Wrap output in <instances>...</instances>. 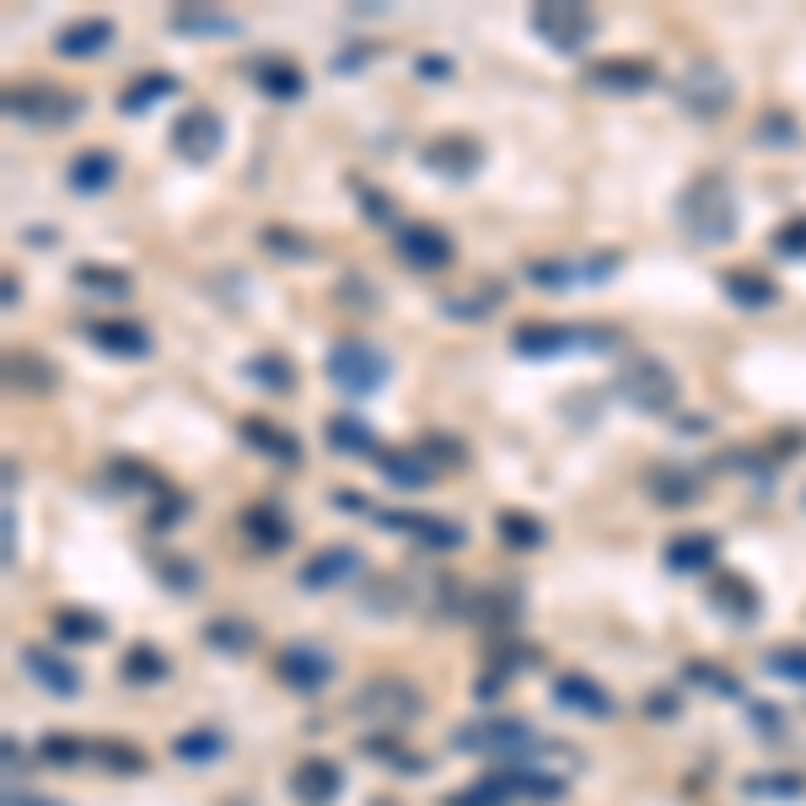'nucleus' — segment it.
Returning <instances> with one entry per match:
<instances>
[{
	"label": "nucleus",
	"mask_w": 806,
	"mask_h": 806,
	"mask_svg": "<svg viewBox=\"0 0 806 806\" xmlns=\"http://www.w3.org/2000/svg\"><path fill=\"white\" fill-rule=\"evenodd\" d=\"M677 221H683V232L704 247H721L736 237V194L732 183L721 173H700L688 188H683V200H677Z\"/></svg>",
	"instance_id": "1"
},
{
	"label": "nucleus",
	"mask_w": 806,
	"mask_h": 806,
	"mask_svg": "<svg viewBox=\"0 0 806 806\" xmlns=\"http://www.w3.org/2000/svg\"><path fill=\"white\" fill-rule=\"evenodd\" d=\"M613 387L630 398L634 409H645V415H666L677 404V377L666 371L656 355H640V350H630L613 366Z\"/></svg>",
	"instance_id": "2"
},
{
	"label": "nucleus",
	"mask_w": 806,
	"mask_h": 806,
	"mask_svg": "<svg viewBox=\"0 0 806 806\" xmlns=\"http://www.w3.org/2000/svg\"><path fill=\"white\" fill-rule=\"evenodd\" d=\"M586 345L613 350L619 334L613 328H575V323H517V334H511V350L527 360H554V355L586 350Z\"/></svg>",
	"instance_id": "3"
},
{
	"label": "nucleus",
	"mask_w": 806,
	"mask_h": 806,
	"mask_svg": "<svg viewBox=\"0 0 806 806\" xmlns=\"http://www.w3.org/2000/svg\"><path fill=\"white\" fill-rule=\"evenodd\" d=\"M6 113L22 119V124H38V130H60V124H75L86 113V98L71 92V86H6Z\"/></svg>",
	"instance_id": "4"
},
{
	"label": "nucleus",
	"mask_w": 806,
	"mask_h": 806,
	"mask_svg": "<svg viewBox=\"0 0 806 806\" xmlns=\"http://www.w3.org/2000/svg\"><path fill=\"white\" fill-rule=\"evenodd\" d=\"M387 377H392V360H387L377 345L345 339V345H334V355H328V382L339 387V392H350V398L382 392Z\"/></svg>",
	"instance_id": "5"
},
{
	"label": "nucleus",
	"mask_w": 806,
	"mask_h": 806,
	"mask_svg": "<svg viewBox=\"0 0 806 806\" xmlns=\"http://www.w3.org/2000/svg\"><path fill=\"white\" fill-rule=\"evenodd\" d=\"M527 28L543 38L554 54H581L596 33V17L586 6H570V0H543V6H532Z\"/></svg>",
	"instance_id": "6"
},
{
	"label": "nucleus",
	"mask_w": 806,
	"mask_h": 806,
	"mask_svg": "<svg viewBox=\"0 0 806 806\" xmlns=\"http://www.w3.org/2000/svg\"><path fill=\"white\" fill-rule=\"evenodd\" d=\"M677 103L688 108V113H700V119H721L736 103V86L715 60H694L683 71V81H677Z\"/></svg>",
	"instance_id": "7"
},
{
	"label": "nucleus",
	"mask_w": 806,
	"mask_h": 806,
	"mask_svg": "<svg viewBox=\"0 0 806 806\" xmlns=\"http://www.w3.org/2000/svg\"><path fill=\"white\" fill-rule=\"evenodd\" d=\"M457 747L462 753H494V758H532L543 742L527 721H484V726H462Z\"/></svg>",
	"instance_id": "8"
},
{
	"label": "nucleus",
	"mask_w": 806,
	"mask_h": 806,
	"mask_svg": "<svg viewBox=\"0 0 806 806\" xmlns=\"http://www.w3.org/2000/svg\"><path fill=\"white\" fill-rule=\"evenodd\" d=\"M619 264H624V253H596V258H543V264H527V280L543 285V290L596 285V280H613Z\"/></svg>",
	"instance_id": "9"
},
{
	"label": "nucleus",
	"mask_w": 806,
	"mask_h": 806,
	"mask_svg": "<svg viewBox=\"0 0 806 806\" xmlns=\"http://www.w3.org/2000/svg\"><path fill=\"white\" fill-rule=\"evenodd\" d=\"M221 145H226V124H221V113L215 108H188L183 119L173 124V151L183 162H194V167H205L221 156Z\"/></svg>",
	"instance_id": "10"
},
{
	"label": "nucleus",
	"mask_w": 806,
	"mask_h": 806,
	"mask_svg": "<svg viewBox=\"0 0 806 806\" xmlns=\"http://www.w3.org/2000/svg\"><path fill=\"white\" fill-rule=\"evenodd\" d=\"M392 247H398V258H404L409 269H420V275H436V269H447V264L457 258L452 237H447L441 226H430V221H409V226H398Z\"/></svg>",
	"instance_id": "11"
},
{
	"label": "nucleus",
	"mask_w": 806,
	"mask_h": 806,
	"mask_svg": "<svg viewBox=\"0 0 806 806\" xmlns=\"http://www.w3.org/2000/svg\"><path fill=\"white\" fill-rule=\"evenodd\" d=\"M275 672H280V683H290L296 694H317V688L334 677V656H328L323 645H307V640H296V645H285V651H280Z\"/></svg>",
	"instance_id": "12"
},
{
	"label": "nucleus",
	"mask_w": 806,
	"mask_h": 806,
	"mask_svg": "<svg viewBox=\"0 0 806 806\" xmlns=\"http://www.w3.org/2000/svg\"><path fill=\"white\" fill-rule=\"evenodd\" d=\"M425 156V167L430 173H441V177H473L479 167H484V145L473 141V135H436V141L420 151Z\"/></svg>",
	"instance_id": "13"
},
{
	"label": "nucleus",
	"mask_w": 806,
	"mask_h": 806,
	"mask_svg": "<svg viewBox=\"0 0 806 806\" xmlns=\"http://www.w3.org/2000/svg\"><path fill=\"white\" fill-rule=\"evenodd\" d=\"M360 570H366L360 549H350V543H328V549H317L313 560L302 564V586H307V592H328V586L355 581Z\"/></svg>",
	"instance_id": "14"
},
{
	"label": "nucleus",
	"mask_w": 806,
	"mask_h": 806,
	"mask_svg": "<svg viewBox=\"0 0 806 806\" xmlns=\"http://www.w3.org/2000/svg\"><path fill=\"white\" fill-rule=\"evenodd\" d=\"M360 715H371V721H392V726H404V721H415L425 710V700L409 688V683H398V677H382V683H371L360 704H355Z\"/></svg>",
	"instance_id": "15"
},
{
	"label": "nucleus",
	"mask_w": 806,
	"mask_h": 806,
	"mask_svg": "<svg viewBox=\"0 0 806 806\" xmlns=\"http://www.w3.org/2000/svg\"><path fill=\"white\" fill-rule=\"evenodd\" d=\"M22 672L33 683H43L54 700H75V688H81V672L60 651H49V645H22Z\"/></svg>",
	"instance_id": "16"
},
{
	"label": "nucleus",
	"mask_w": 806,
	"mask_h": 806,
	"mask_svg": "<svg viewBox=\"0 0 806 806\" xmlns=\"http://www.w3.org/2000/svg\"><path fill=\"white\" fill-rule=\"evenodd\" d=\"M86 339L103 355H119V360L151 355V334H145L141 323H130V317H98V323H86Z\"/></svg>",
	"instance_id": "17"
},
{
	"label": "nucleus",
	"mask_w": 806,
	"mask_h": 806,
	"mask_svg": "<svg viewBox=\"0 0 806 806\" xmlns=\"http://www.w3.org/2000/svg\"><path fill=\"white\" fill-rule=\"evenodd\" d=\"M290 790H296V802L302 806H328V802H339L345 774H339L334 758H302L296 774H290Z\"/></svg>",
	"instance_id": "18"
},
{
	"label": "nucleus",
	"mask_w": 806,
	"mask_h": 806,
	"mask_svg": "<svg viewBox=\"0 0 806 806\" xmlns=\"http://www.w3.org/2000/svg\"><path fill=\"white\" fill-rule=\"evenodd\" d=\"M596 92H619V98H634V92H651L656 86V65L651 60H596L586 71Z\"/></svg>",
	"instance_id": "19"
},
{
	"label": "nucleus",
	"mask_w": 806,
	"mask_h": 806,
	"mask_svg": "<svg viewBox=\"0 0 806 806\" xmlns=\"http://www.w3.org/2000/svg\"><path fill=\"white\" fill-rule=\"evenodd\" d=\"M237 527H243L247 543L264 549V554H280V549H290V538H296V527H290V517H285L280 506H247L243 517H237Z\"/></svg>",
	"instance_id": "20"
},
{
	"label": "nucleus",
	"mask_w": 806,
	"mask_h": 806,
	"mask_svg": "<svg viewBox=\"0 0 806 806\" xmlns=\"http://www.w3.org/2000/svg\"><path fill=\"white\" fill-rule=\"evenodd\" d=\"M382 527L420 538L425 549H462V538H468L457 522H447V517H425V511H382Z\"/></svg>",
	"instance_id": "21"
},
{
	"label": "nucleus",
	"mask_w": 806,
	"mask_h": 806,
	"mask_svg": "<svg viewBox=\"0 0 806 806\" xmlns=\"http://www.w3.org/2000/svg\"><path fill=\"white\" fill-rule=\"evenodd\" d=\"M758 586L742 581L736 570H710V608H721L726 619H758Z\"/></svg>",
	"instance_id": "22"
},
{
	"label": "nucleus",
	"mask_w": 806,
	"mask_h": 806,
	"mask_svg": "<svg viewBox=\"0 0 806 806\" xmlns=\"http://www.w3.org/2000/svg\"><path fill=\"white\" fill-rule=\"evenodd\" d=\"M237 436H243L253 452L275 457V462H285V468H296V462H302V441H296L285 425H275V420H258V415H247V420L237 425Z\"/></svg>",
	"instance_id": "23"
},
{
	"label": "nucleus",
	"mask_w": 806,
	"mask_h": 806,
	"mask_svg": "<svg viewBox=\"0 0 806 806\" xmlns=\"http://www.w3.org/2000/svg\"><path fill=\"white\" fill-rule=\"evenodd\" d=\"M715 560H721V543H715L710 532H677V538L662 549V564H666V570H677V575L715 570Z\"/></svg>",
	"instance_id": "24"
},
{
	"label": "nucleus",
	"mask_w": 806,
	"mask_h": 806,
	"mask_svg": "<svg viewBox=\"0 0 806 806\" xmlns=\"http://www.w3.org/2000/svg\"><path fill=\"white\" fill-rule=\"evenodd\" d=\"M113 177H119V156L103 151V145L75 151L71 167H65V183H71L75 194H103V188H113Z\"/></svg>",
	"instance_id": "25"
},
{
	"label": "nucleus",
	"mask_w": 806,
	"mask_h": 806,
	"mask_svg": "<svg viewBox=\"0 0 806 806\" xmlns=\"http://www.w3.org/2000/svg\"><path fill=\"white\" fill-rule=\"evenodd\" d=\"M108 43H113V22L108 17H81V22H65L54 33V49L65 60H92V54H103Z\"/></svg>",
	"instance_id": "26"
},
{
	"label": "nucleus",
	"mask_w": 806,
	"mask_h": 806,
	"mask_svg": "<svg viewBox=\"0 0 806 806\" xmlns=\"http://www.w3.org/2000/svg\"><path fill=\"white\" fill-rule=\"evenodd\" d=\"M54 366L43 360L38 350H11L6 355V387L11 392H28V398H43V392H54Z\"/></svg>",
	"instance_id": "27"
},
{
	"label": "nucleus",
	"mask_w": 806,
	"mask_h": 806,
	"mask_svg": "<svg viewBox=\"0 0 806 806\" xmlns=\"http://www.w3.org/2000/svg\"><path fill=\"white\" fill-rule=\"evenodd\" d=\"M253 81H258V92L264 98H275V103H296L302 92H307V75L296 60H280V54H269V60H258L253 65Z\"/></svg>",
	"instance_id": "28"
},
{
	"label": "nucleus",
	"mask_w": 806,
	"mask_h": 806,
	"mask_svg": "<svg viewBox=\"0 0 806 806\" xmlns=\"http://www.w3.org/2000/svg\"><path fill=\"white\" fill-rule=\"evenodd\" d=\"M721 290L732 296L736 307H747V313H764V307L779 302V285L769 275H758V269H726L721 275Z\"/></svg>",
	"instance_id": "29"
},
{
	"label": "nucleus",
	"mask_w": 806,
	"mask_h": 806,
	"mask_svg": "<svg viewBox=\"0 0 806 806\" xmlns=\"http://www.w3.org/2000/svg\"><path fill=\"white\" fill-rule=\"evenodd\" d=\"M554 700L564 704V710H581V715H613V700H608V688L602 683H592V677H581V672H564L560 683H554Z\"/></svg>",
	"instance_id": "30"
},
{
	"label": "nucleus",
	"mask_w": 806,
	"mask_h": 806,
	"mask_svg": "<svg viewBox=\"0 0 806 806\" xmlns=\"http://www.w3.org/2000/svg\"><path fill=\"white\" fill-rule=\"evenodd\" d=\"M173 33H194V38L221 33V38H232V33H243V22H237V17H226V11H211V6H177V11H173Z\"/></svg>",
	"instance_id": "31"
},
{
	"label": "nucleus",
	"mask_w": 806,
	"mask_h": 806,
	"mask_svg": "<svg viewBox=\"0 0 806 806\" xmlns=\"http://www.w3.org/2000/svg\"><path fill=\"white\" fill-rule=\"evenodd\" d=\"M377 468H382V479L392 484V490H425L430 473H436L420 452H382L377 457Z\"/></svg>",
	"instance_id": "32"
},
{
	"label": "nucleus",
	"mask_w": 806,
	"mask_h": 806,
	"mask_svg": "<svg viewBox=\"0 0 806 806\" xmlns=\"http://www.w3.org/2000/svg\"><path fill=\"white\" fill-rule=\"evenodd\" d=\"M328 441H334L339 452H350V457H382L377 430H371L366 420H355V415H334V420H328Z\"/></svg>",
	"instance_id": "33"
},
{
	"label": "nucleus",
	"mask_w": 806,
	"mask_h": 806,
	"mask_svg": "<svg viewBox=\"0 0 806 806\" xmlns=\"http://www.w3.org/2000/svg\"><path fill=\"white\" fill-rule=\"evenodd\" d=\"M173 92H177V75L173 71H151V75H135V81L124 86L119 108H124V113H145L151 103H162V98H173Z\"/></svg>",
	"instance_id": "34"
},
{
	"label": "nucleus",
	"mask_w": 806,
	"mask_h": 806,
	"mask_svg": "<svg viewBox=\"0 0 806 806\" xmlns=\"http://www.w3.org/2000/svg\"><path fill=\"white\" fill-rule=\"evenodd\" d=\"M700 490L704 484L688 473V468H651V494H656L662 506H694Z\"/></svg>",
	"instance_id": "35"
},
{
	"label": "nucleus",
	"mask_w": 806,
	"mask_h": 806,
	"mask_svg": "<svg viewBox=\"0 0 806 806\" xmlns=\"http://www.w3.org/2000/svg\"><path fill=\"white\" fill-rule=\"evenodd\" d=\"M119 672H124V683H162L167 677V656L156 651V645H130L124 651V662H119Z\"/></svg>",
	"instance_id": "36"
},
{
	"label": "nucleus",
	"mask_w": 806,
	"mask_h": 806,
	"mask_svg": "<svg viewBox=\"0 0 806 806\" xmlns=\"http://www.w3.org/2000/svg\"><path fill=\"white\" fill-rule=\"evenodd\" d=\"M205 645L221 651V656H243V651H253V624H243V619H211L205 624Z\"/></svg>",
	"instance_id": "37"
},
{
	"label": "nucleus",
	"mask_w": 806,
	"mask_h": 806,
	"mask_svg": "<svg viewBox=\"0 0 806 806\" xmlns=\"http://www.w3.org/2000/svg\"><path fill=\"white\" fill-rule=\"evenodd\" d=\"M108 479H113V490H151V494L167 490L162 473L145 468V462H135V457H113V462H108Z\"/></svg>",
	"instance_id": "38"
},
{
	"label": "nucleus",
	"mask_w": 806,
	"mask_h": 806,
	"mask_svg": "<svg viewBox=\"0 0 806 806\" xmlns=\"http://www.w3.org/2000/svg\"><path fill=\"white\" fill-rule=\"evenodd\" d=\"M54 634L65 640V645H86V640H103L108 624L98 613H81V608H60L54 613Z\"/></svg>",
	"instance_id": "39"
},
{
	"label": "nucleus",
	"mask_w": 806,
	"mask_h": 806,
	"mask_svg": "<svg viewBox=\"0 0 806 806\" xmlns=\"http://www.w3.org/2000/svg\"><path fill=\"white\" fill-rule=\"evenodd\" d=\"M173 753L183 758V764H211V758H221V753H226V736L211 732V726H200V732H183V736H177Z\"/></svg>",
	"instance_id": "40"
},
{
	"label": "nucleus",
	"mask_w": 806,
	"mask_h": 806,
	"mask_svg": "<svg viewBox=\"0 0 806 806\" xmlns=\"http://www.w3.org/2000/svg\"><path fill=\"white\" fill-rule=\"evenodd\" d=\"M494 532H500L511 549H538V543H543V522L527 517V511H500V517H494Z\"/></svg>",
	"instance_id": "41"
},
{
	"label": "nucleus",
	"mask_w": 806,
	"mask_h": 806,
	"mask_svg": "<svg viewBox=\"0 0 806 806\" xmlns=\"http://www.w3.org/2000/svg\"><path fill=\"white\" fill-rule=\"evenodd\" d=\"M75 285L98 290V296H130V275L124 269H103V264H75Z\"/></svg>",
	"instance_id": "42"
},
{
	"label": "nucleus",
	"mask_w": 806,
	"mask_h": 806,
	"mask_svg": "<svg viewBox=\"0 0 806 806\" xmlns=\"http://www.w3.org/2000/svg\"><path fill=\"white\" fill-rule=\"evenodd\" d=\"M415 452L430 462V468H452V462H462V441L457 436H447V430H425L420 441H415Z\"/></svg>",
	"instance_id": "43"
},
{
	"label": "nucleus",
	"mask_w": 806,
	"mask_h": 806,
	"mask_svg": "<svg viewBox=\"0 0 806 806\" xmlns=\"http://www.w3.org/2000/svg\"><path fill=\"white\" fill-rule=\"evenodd\" d=\"M247 377H258V382L275 387V392H290V387H296V366H290L285 355H253V360H247Z\"/></svg>",
	"instance_id": "44"
},
{
	"label": "nucleus",
	"mask_w": 806,
	"mask_h": 806,
	"mask_svg": "<svg viewBox=\"0 0 806 806\" xmlns=\"http://www.w3.org/2000/svg\"><path fill=\"white\" fill-rule=\"evenodd\" d=\"M500 296H506V285H479L473 296H447V302H441V313H447V317H462V323H468V317H484V313H490Z\"/></svg>",
	"instance_id": "45"
},
{
	"label": "nucleus",
	"mask_w": 806,
	"mask_h": 806,
	"mask_svg": "<svg viewBox=\"0 0 806 806\" xmlns=\"http://www.w3.org/2000/svg\"><path fill=\"white\" fill-rule=\"evenodd\" d=\"M183 517H188V494L167 484V490L156 494V506H151V517H145V527H151V532H173V527L183 522Z\"/></svg>",
	"instance_id": "46"
},
{
	"label": "nucleus",
	"mask_w": 806,
	"mask_h": 806,
	"mask_svg": "<svg viewBox=\"0 0 806 806\" xmlns=\"http://www.w3.org/2000/svg\"><path fill=\"white\" fill-rule=\"evenodd\" d=\"M758 141H764V145H802V124H796V113L769 108V113H764V124H758Z\"/></svg>",
	"instance_id": "47"
},
{
	"label": "nucleus",
	"mask_w": 806,
	"mask_h": 806,
	"mask_svg": "<svg viewBox=\"0 0 806 806\" xmlns=\"http://www.w3.org/2000/svg\"><path fill=\"white\" fill-rule=\"evenodd\" d=\"M350 194H355V205L371 215V226H392V221H398V215H392V200H387L382 188H371V183L350 177Z\"/></svg>",
	"instance_id": "48"
},
{
	"label": "nucleus",
	"mask_w": 806,
	"mask_h": 806,
	"mask_svg": "<svg viewBox=\"0 0 806 806\" xmlns=\"http://www.w3.org/2000/svg\"><path fill=\"white\" fill-rule=\"evenodd\" d=\"M264 247H269V253H285V258H296V264H307V258H313V243H307V237H296L290 226H264Z\"/></svg>",
	"instance_id": "49"
},
{
	"label": "nucleus",
	"mask_w": 806,
	"mask_h": 806,
	"mask_svg": "<svg viewBox=\"0 0 806 806\" xmlns=\"http://www.w3.org/2000/svg\"><path fill=\"white\" fill-rule=\"evenodd\" d=\"M688 677H694V683H704V688H715L721 700H736V694H742V683H736V677H732V672H726V666L688 662Z\"/></svg>",
	"instance_id": "50"
},
{
	"label": "nucleus",
	"mask_w": 806,
	"mask_h": 806,
	"mask_svg": "<svg viewBox=\"0 0 806 806\" xmlns=\"http://www.w3.org/2000/svg\"><path fill=\"white\" fill-rule=\"evenodd\" d=\"M156 575H162L173 592H194V586H200V570H194V560H156Z\"/></svg>",
	"instance_id": "51"
},
{
	"label": "nucleus",
	"mask_w": 806,
	"mask_h": 806,
	"mask_svg": "<svg viewBox=\"0 0 806 806\" xmlns=\"http://www.w3.org/2000/svg\"><path fill=\"white\" fill-rule=\"evenodd\" d=\"M774 253H785V258H806V215L785 221V226L774 232Z\"/></svg>",
	"instance_id": "52"
},
{
	"label": "nucleus",
	"mask_w": 806,
	"mask_h": 806,
	"mask_svg": "<svg viewBox=\"0 0 806 806\" xmlns=\"http://www.w3.org/2000/svg\"><path fill=\"white\" fill-rule=\"evenodd\" d=\"M769 666L779 677H790V683H806V645H779L769 656Z\"/></svg>",
	"instance_id": "53"
},
{
	"label": "nucleus",
	"mask_w": 806,
	"mask_h": 806,
	"mask_svg": "<svg viewBox=\"0 0 806 806\" xmlns=\"http://www.w3.org/2000/svg\"><path fill=\"white\" fill-rule=\"evenodd\" d=\"M81 753H86V747H81L71 732H49V736H43V758H49V764H75Z\"/></svg>",
	"instance_id": "54"
},
{
	"label": "nucleus",
	"mask_w": 806,
	"mask_h": 806,
	"mask_svg": "<svg viewBox=\"0 0 806 806\" xmlns=\"http://www.w3.org/2000/svg\"><path fill=\"white\" fill-rule=\"evenodd\" d=\"M98 758H103V764H113V769H130V774L145 769V758L135 753V747H124V742H103V747H98Z\"/></svg>",
	"instance_id": "55"
},
{
	"label": "nucleus",
	"mask_w": 806,
	"mask_h": 806,
	"mask_svg": "<svg viewBox=\"0 0 806 806\" xmlns=\"http://www.w3.org/2000/svg\"><path fill=\"white\" fill-rule=\"evenodd\" d=\"M0 522H6V570H17V511L6 506V517H0Z\"/></svg>",
	"instance_id": "56"
},
{
	"label": "nucleus",
	"mask_w": 806,
	"mask_h": 806,
	"mask_svg": "<svg viewBox=\"0 0 806 806\" xmlns=\"http://www.w3.org/2000/svg\"><path fill=\"white\" fill-rule=\"evenodd\" d=\"M360 60H371V49L366 43H350V54H339V71H355Z\"/></svg>",
	"instance_id": "57"
},
{
	"label": "nucleus",
	"mask_w": 806,
	"mask_h": 806,
	"mask_svg": "<svg viewBox=\"0 0 806 806\" xmlns=\"http://www.w3.org/2000/svg\"><path fill=\"white\" fill-rule=\"evenodd\" d=\"M420 71H425V75H447L452 65H447V60H420Z\"/></svg>",
	"instance_id": "58"
},
{
	"label": "nucleus",
	"mask_w": 806,
	"mask_h": 806,
	"mask_svg": "<svg viewBox=\"0 0 806 806\" xmlns=\"http://www.w3.org/2000/svg\"><path fill=\"white\" fill-rule=\"evenodd\" d=\"M11 806H54V802H33V796H22V802H17V796H11Z\"/></svg>",
	"instance_id": "59"
}]
</instances>
